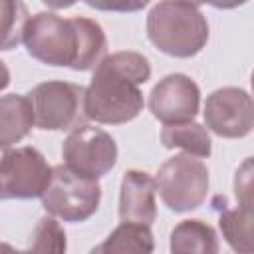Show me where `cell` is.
<instances>
[{"instance_id":"8","label":"cell","mask_w":254,"mask_h":254,"mask_svg":"<svg viewBox=\"0 0 254 254\" xmlns=\"http://www.w3.org/2000/svg\"><path fill=\"white\" fill-rule=\"evenodd\" d=\"M117 155L115 139L101 127L89 123L73 127L62 145L64 165L91 179L105 177L115 167Z\"/></svg>"},{"instance_id":"17","label":"cell","mask_w":254,"mask_h":254,"mask_svg":"<svg viewBox=\"0 0 254 254\" xmlns=\"http://www.w3.org/2000/svg\"><path fill=\"white\" fill-rule=\"evenodd\" d=\"M30 20L28 6L22 0H0V52L18 48Z\"/></svg>"},{"instance_id":"15","label":"cell","mask_w":254,"mask_h":254,"mask_svg":"<svg viewBox=\"0 0 254 254\" xmlns=\"http://www.w3.org/2000/svg\"><path fill=\"white\" fill-rule=\"evenodd\" d=\"M218 226L224 240L236 252L250 254L254 250L252 238V202H238L236 208H222Z\"/></svg>"},{"instance_id":"3","label":"cell","mask_w":254,"mask_h":254,"mask_svg":"<svg viewBox=\"0 0 254 254\" xmlns=\"http://www.w3.org/2000/svg\"><path fill=\"white\" fill-rule=\"evenodd\" d=\"M147 36L171 58H192L208 42V22L187 0H161L147 14Z\"/></svg>"},{"instance_id":"18","label":"cell","mask_w":254,"mask_h":254,"mask_svg":"<svg viewBox=\"0 0 254 254\" xmlns=\"http://www.w3.org/2000/svg\"><path fill=\"white\" fill-rule=\"evenodd\" d=\"M28 250L34 252H64L65 250V232L56 220V216H42L32 230Z\"/></svg>"},{"instance_id":"1","label":"cell","mask_w":254,"mask_h":254,"mask_svg":"<svg viewBox=\"0 0 254 254\" xmlns=\"http://www.w3.org/2000/svg\"><path fill=\"white\" fill-rule=\"evenodd\" d=\"M24 44L38 62L75 71L93 69L107 56L103 28L83 16L62 18L54 12H38L28 20Z\"/></svg>"},{"instance_id":"7","label":"cell","mask_w":254,"mask_h":254,"mask_svg":"<svg viewBox=\"0 0 254 254\" xmlns=\"http://www.w3.org/2000/svg\"><path fill=\"white\" fill-rule=\"evenodd\" d=\"M52 167L36 147L0 143V200L38 198L50 179Z\"/></svg>"},{"instance_id":"12","label":"cell","mask_w":254,"mask_h":254,"mask_svg":"<svg viewBox=\"0 0 254 254\" xmlns=\"http://www.w3.org/2000/svg\"><path fill=\"white\" fill-rule=\"evenodd\" d=\"M34 127L32 103L26 95L8 93L0 97V143H20Z\"/></svg>"},{"instance_id":"14","label":"cell","mask_w":254,"mask_h":254,"mask_svg":"<svg viewBox=\"0 0 254 254\" xmlns=\"http://www.w3.org/2000/svg\"><path fill=\"white\" fill-rule=\"evenodd\" d=\"M171 252L187 254V252H198V254H216L218 252V236L214 228L198 218L181 220L171 230Z\"/></svg>"},{"instance_id":"19","label":"cell","mask_w":254,"mask_h":254,"mask_svg":"<svg viewBox=\"0 0 254 254\" xmlns=\"http://www.w3.org/2000/svg\"><path fill=\"white\" fill-rule=\"evenodd\" d=\"M89 8L101 12H139L151 0H83Z\"/></svg>"},{"instance_id":"5","label":"cell","mask_w":254,"mask_h":254,"mask_svg":"<svg viewBox=\"0 0 254 254\" xmlns=\"http://www.w3.org/2000/svg\"><path fill=\"white\" fill-rule=\"evenodd\" d=\"M155 190L169 210H194L206 200L208 169L194 155H175L159 167L155 177Z\"/></svg>"},{"instance_id":"10","label":"cell","mask_w":254,"mask_h":254,"mask_svg":"<svg viewBox=\"0 0 254 254\" xmlns=\"http://www.w3.org/2000/svg\"><path fill=\"white\" fill-rule=\"evenodd\" d=\"M147 105L163 125L190 121L200 107V89L189 75L169 73L151 89Z\"/></svg>"},{"instance_id":"16","label":"cell","mask_w":254,"mask_h":254,"mask_svg":"<svg viewBox=\"0 0 254 254\" xmlns=\"http://www.w3.org/2000/svg\"><path fill=\"white\" fill-rule=\"evenodd\" d=\"M155 240L151 226L139 222H121L91 252H153Z\"/></svg>"},{"instance_id":"21","label":"cell","mask_w":254,"mask_h":254,"mask_svg":"<svg viewBox=\"0 0 254 254\" xmlns=\"http://www.w3.org/2000/svg\"><path fill=\"white\" fill-rule=\"evenodd\" d=\"M10 85V69L6 67V64L0 60V91H4Z\"/></svg>"},{"instance_id":"23","label":"cell","mask_w":254,"mask_h":254,"mask_svg":"<svg viewBox=\"0 0 254 254\" xmlns=\"http://www.w3.org/2000/svg\"><path fill=\"white\" fill-rule=\"evenodd\" d=\"M187 2H190L192 6H200V4H208L210 0H187Z\"/></svg>"},{"instance_id":"2","label":"cell","mask_w":254,"mask_h":254,"mask_svg":"<svg viewBox=\"0 0 254 254\" xmlns=\"http://www.w3.org/2000/svg\"><path fill=\"white\" fill-rule=\"evenodd\" d=\"M83 95L85 117L101 125L133 121L145 107L141 85L151 77V64L139 52H115L95 67Z\"/></svg>"},{"instance_id":"11","label":"cell","mask_w":254,"mask_h":254,"mask_svg":"<svg viewBox=\"0 0 254 254\" xmlns=\"http://www.w3.org/2000/svg\"><path fill=\"white\" fill-rule=\"evenodd\" d=\"M155 192V179L149 173L137 169L127 171L121 179L119 189L121 222H139L151 226L157 218Z\"/></svg>"},{"instance_id":"20","label":"cell","mask_w":254,"mask_h":254,"mask_svg":"<svg viewBox=\"0 0 254 254\" xmlns=\"http://www.w3.org/2000/svg\"><path fill=\"white\" fill-rule=\"evenodd\" d=\"M246 2L248 0H210L208 4L214 6V8H220V10H232V8H238Z\"/></svg>"},{"instance_id":"4","label":"cell","mask_w":254,"mask_h":254,"mask_svg":"<svg viewBox=\"0 0 254 254\" xmlns=\"http://www.w3.org/2000/svg\"><path fill=\"white\" fill-rule=\"evenodd\" d=\"M40 198L48 214L64 222H85L99 208L101 187L97 179L85 177L67 165H58L52 167Z\"/></svg>"},{"instance_id":"22","label":"cell","mask_w":254,"mask_h":254,"mask_svg":"<svg viewBox=\"0 0 254 254\" xmlns=\"http://www.w3.org/2000/svg\"><path fill=\"white\" fill-rule=\"evenodd\" d=\"M44 4H48L50 8H54V10H64V8H69V6H73L77 0H42Z\"/></svg>"},{"instance_id":"6","label":"cell","mask_w":254,"mask_h":254,"mask_svg":"<svg viewBox=\"0 0 254 254\" xmlns=\"http://www.w3.org/2000/svg\"><path fill=\"white\" fill-rule=\"evenodd\" d=\"M85 87L69 81L38 83L28 99L34 111V125L44 131H67L83 123Z\"/></svg>"},{"instance_id":"13","label":"cell","mask_w":254,"mask_h":254,"mask_svg":"<svg viewBox=\"0 0 254 254\" xmlns=\"http://www.w3.org/2000/svg\"><path fill=\"white\" fill-rule=\"evenodd\" d=\"M161 143L165 149H183L189 155L206 159L212 153V141L200 123L194 119L183 123H167L161 129Z\"/></svg>"},{"instance_id":"9","label":"cell","mask_w":254,"mask_h":254,"mask_svg":"<svg viewBox=\"0 0 254 254\" xmlns=\"http://www.w3.org/2000/svg\"><path fill=\"white\" fill-rule=\"evenodd\" d=\"M204 125L224 139H242L254 127V105L246 89L220 87L204 101Z\"/></svg>"}]
</instances>
